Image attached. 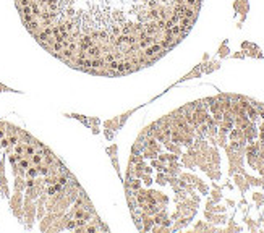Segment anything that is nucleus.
Returning a JSON list of instances; mask_svg holds the SVG:
<instances>
[{"instance_id":"1","label":"nucleus","mask_w":264,"mask_h":233,"mask_svg":"<svg viewBox=\"0 0 264 233\" xmlns=\"http://www.w3.org/2000/svg\"><path fill=\"white\" fill-rule=\"evenodd\" d=\"M29 36L75 70L122 76L153 65L193 28L201 0H15Z\"/></svg>"}]
</instances>
